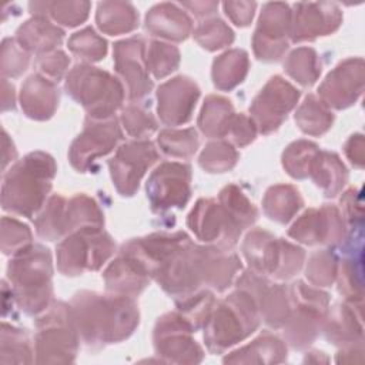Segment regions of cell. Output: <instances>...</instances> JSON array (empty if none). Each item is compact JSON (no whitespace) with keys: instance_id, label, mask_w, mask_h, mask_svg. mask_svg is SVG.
<instances>
[{"instance_id":"cell-50","label":"cell","mask_w":365,"mask_h":365,"mask_svg":"<svg viewBox=\"0 0 365 365\" xmlns=\"http://www.w3.org/2000/svg\"><path fill=\"white\" fill-rule=\"evenodd\" d=\"M305 275L309 282L318 287H328L334 282L335 277L338 275V262L334 252L329 250L318 251L311 255Z\"/></svg>"},{"instance_id":"cell-5","label":"cell","mask_w":365,"mask_h":365,"mask_svg":"<svg viewBox=\"0 0 365 365\" xmlns=\"http://www.w3.org/2000/svg\"><path fill=\"white\" fill-rule=\"evenodd\" d=\"M66 91L93 120L113 118L124 101L123 84L110 73L90 64H77L68 73Z\"/></svg>"},{"instance_id":"cell-13","label":"cell","mask_w":365,"mask_h":365,"mask_svg":"<svg viewBox=\"0 0 365 365\" xmlns=\"http://www.w3.org/2000/svg\"><path fill=\"white\" fill-rule=\"evenodd\" d=\"M158 160V153L151 141L140 140L123 144L108 161L113 184L123 197L137 191L143 175Z\"/></svg>"},{"instance_id":"cell-41","label":"cell","mask_w":365,"mask_h":365,"mask_svg":"<svg viewBox=\"0 0 365 365\" xmlns=\"http://www.w3.org/2000/svg\"><path fill=\"white\" fill-rule=\"evenodd\" d=\"M284 68L289 77L305 87L312 86L321 74L318 54L309 47H299L294 50L284 63Z\"/></svg>"},{"instance_id":"cell-29","label":"cell","mask_w":365,"mask_h":365,"mask_svg":"<svg viewBox=\"0 0 365 365\" xmlns=\"http://www.w3.org/2000/svg\"><path fill=\"white\" fill-rule=\"evenodd\" d=\"M96 21L103 33L118 36L130 33L138 26V13L127 1H103L97 7Z\"/></svg>"},{"instance_id":"cell-58","label":"cell","mask_w":365,"mask_h":365,"mask_svg":"<svg viewBox=\"0 0 365 365\" xmlns=\"http://www.w3.org/2000/svg\"><path fill=\"white\" fill-rule=\"evenodd\" d=\"M364 144H362V135L356 134L352 135L348 143L345 144V153L348 155V158L351 160L352 164H355L356 167H362V158H364V150H362Z\"/></svg>"},{"instance_id":"cell-11","label":"cell","mask_w":365,"mask_h":365,"mask_svg":"<svg viewBox=\"0 0 365 365\" xmlns=\"http://www.w3.org/2000/svg\"><path fill=\"white\" fill-rule=\"evenodd\" d=\"M191 168L181 163H164L147 181V197L154 212L184 208L191 194Z\"/></svg>"},{"instance_id":"cell-35","label":"cell","mask_w":365,"mask_h":365,"mask_svg":"<svg viewBox=\"0 0 365 365\" xmlns=\"http://www.w3.org/2000/svg\"><path fill=\"white\" fill-rule=\"evenodd\" d=\"M234 115V107L230 100L220 96H208L204 101L198 125L207 137H225Z\"/></svg>"},{"instance_id":"cell-40","label":"cell","mask_w":365,"mask_h":365,"mask_svg":"<svg viewBox=\"0 0 365 365\" xmlns=\"http://www.w3.org/2000/svg\"><path fill=\"white\" fill-rule=\"evenodd\" d=\"M1 364H30L33 349L26 329L16 328L6 322L1 324Z\"/></svg>"},{"instance_id":"cell-25","label":"cell","mask_w":365,"mask_h":365,"mask_svg":"<svg viewBox=\"0 0 365 365\" xmlns=\"http://www.w3.org/2000/svg\"><path fill=\"white\" fill-rule=\"evenodd\" d=\"M64 31L44 16H34L24 21L16 33L17 43L29 53L46 54L61 43Z\"/></svg>"},{"instance_id":"cell-20","label":"cell","mask_w":365,"mask_h":365,"mask_svg":"<svg viewBox=\"0 0 365 365\" xmlns=\"http://www.w3.org/2000/svg\"><path fill=\"white\" fill-rule=\"evenodd\" d=\"M364 83V67L362 60H345L335 67L324 80L318 88L321 100L331 107L338 110L346 108L362 93Z\"/></svg>"},{"instance_id":"cell-4","label":"cell","mask_w":365,"mask_h":365,"mask_svg":"<svg viewBox=\"0 0 365 365\" xmlns=\"http://www.w3.org/2000/svg\"><path fill=\"white\" fill-rule=\"evenodd\" d=\"M257 299L248 291L238 288L212 309L204 325L207 348L220 354L251 335L259 325Z\"/></svg>"},{"instance_id":"cell-42","label":"cell","mask_w":365,"mask_h":365,"mask_svg":"<svg viewBox=\"0 0 365 365\" xmlns=\"http://www.w3.org/2000/svg\"><path fill=\"white\" fill-rule=\"evenodd\" d=\"M318 153H319L318 145L311 141H307V140L294 141L287 147V150L282 154V165L291 177L298 180L308 178L312 163Z\"/></svg>"},{"instance_id":"cell-18","label":"cell","mask_w":365,"mask_h":365,"mask_svg":"<svg viewBox=\"0 0 365 365\" xmlns=\"http://www.w3.org/2000/svg\"><path fill=\"white\" fill-rule=\"evenodd\" d=\"M342 20L334 3H298L291 16L289 37L294 43L311 41L335 31Z\"/></svg>"},{"instance_id":"cell-37","label":"cell","mask_w":365,"mask_h":365,"mask_svg":"<svg viewBox=\"0 0 365 365\" xmlns=\"http://www.w3.org/2000/svg\"><path fill=\"white\" fill-rule=\"evenodd\" d=\"M29 7L34 16H50L54 21L67 27L81 24L90 11L88 1H34Z\"/></svg>"},{"instance_id":"cell-17","label":"cell","mask_w":365,"mask_h":365,"mask_svg":"<svg viewBox=\"0 0 365 365\" xmlns=\"http://www.w3.org/2000/svg\"><path fill=\"white\" fill-rule=\"evenodd\" d=\"M187 224L198 240L218 242V245L227 248L235 245L240 237L231 227L220 202L212 198L198 200L188 215Z\"/></svg>"},{"instance_id":"cell-12","label":"cell","mask_w":365,"mask_h":365,"mask_svg":"<svg viewBox=\"0 0 365 365\" xmlns=\"http://www.w3.org/2000/svg\"><path fill=\"white\" fill-rule=\"evenodd\" d=\"M121 137L123 133L115 117L108 120H93L87 117L83 133L70 147L68 160L77 171L86 173L93 168V163L97 158L108 154Z\"/></svg>"},{"instance_id":"cell-36","label":"cell","mask_w":365,"mask_h":365,"mask_svg":"<svg viewBox=\"0 0 365 365\" xmlns=\"http://www.w3.org/2000/svg\"><path fill=\"white\" fill-rule=\"evenodd\" d=\"M66 225L67 234L83 228H103L104 215L93 198L78 194L67 201Z\"/></svg>"},{"instance_id":"cell-44","label":"cell","mask_w":365,"mask_h":365,"mask_svg":"<svg viewBox=\"0 0 365 365\" xmlns=\"http://www.w3.org/2000/svg\"><path fill=\"white\" fill-rule=\"evenodd\" d=\"M157 143L163 153L170 157L188 158L198 148V135L194 128L187 130H163Z\"/></svg>"},{"instance_id":"cell-61","label":"cell","mask_w":365,"mask_h":365,"mask_svg":"<svg viewBox=\"0 0 365 365\" xmlns=\"http://www.w3.org/2000/svg\"><path fill=\"white\" fill-rule=\"evenodd\" d=\"M17 157V151L14 148L13 141L9 138L6 130H3V170L7 167L10 161Z\"/></svg>"},{"instance_id":"cell-49","label":"cell","mask_w":365,"mask_h":365,"mask_svg":"<svg viewBox=\"0 0 365 365\" xmlns=\"http://www.w3.org/2000/svg\"><path fill=\"white\" fill-rule=\"evenodd\" d=\"M31 240L33 234L26 224L11 217L1 218V251L4 255H16L31 245Z\"/></svg>"},{"instance_id":"cell-16","label":"cell","mask_w":365,"mask_h":365,"mask_svg":"<svg viewBox=\"0 0 365 365\" xmlns=\"http://www.w3.org/2000/svg\"><path fill=\"white\" fill-rule=\"evenodd\" d=\"M115 71L127 84L128 97L140 100L145 97L151 88L153 81L148 77L145 63V44L140 37H131L114 44Z\"/></svg>"},{"instance_id":"cell-14","label":"cell","mask_w":365,"mask_h":365,"mask_svg":"<svg viewBox=\"0 0 365 365\" xmlns=\"http://www.w3.org/2000/svg\"><path fill=\"white\" fill-rule=\"evenodd\" d=\"M291 16L289 7L284 3H267L264 6L252 37V47L258 60L277 61L285 53Z\"/></svg>"},{"instance_id":"cell-43","label":"cell","mask_w":365,"mask_h":365,"mask_svg":"<svg viewBox=\"0 0 365 365\" xmlns=\"http://www.w3.org/2000/svg\"><path fill=\"white\" fill-rule=\"evenodd\" d=\"M175 304L178 312L192 325L194 329H198L205 325L208 317L211 315L215 298L210 291H194L188 295L177 298Z\"/></svg>"},{"instance_id":"cell-15","label":"cell","mask_w":365,"mask_h":365,"mask_svg":"<svg viewBox=\"0 0 365 365\" xmlns=\"http://www.w3.org/2000/svg\"><path fill=\"white\" fill-rule=\"evenodd\" d=\"M288 235L302 244H336L345 237L342 214L332 205L305 211L289 228Z\"/></svg>"},{"instance_id":"cell-6","label":"cell","mask_w":365,"mask_h":365,"mask_svg":"<svg viewBox=\"0 0 365 365\" xmlns=\"http://www.w3.org/2000/svg\"><path fill=\"white\" fill-rule=\"evenodd\" d=\"M36 362H73L77 355L80 335L73 322L70 304L53 302L36 319Z\"/></svg>"},{"instance_id":"cell-33","label":"cell","mask_w":365,"mask_h":365,"mask_svg":"<svg viewBox=\"0 0 365 365\" xmlns=\"http://www.w3.org/2000/svg\"><path fill=\"white\" fill-rule=\"evenodd\" d=\"M248 54L244 50H230L214 60L212 81L218 90L230 91L244 81L248 73Z\"/></svg>"},{"instance_id":"cell-55","label":"cell","mask_w":365,"mask_h":365,"mask_svg":"<svg viewBox=\"0 0 365 365\" xmlns=\"http://www.w3.org/2000/svg\"><path fill=\"white\" fill-rule=\"evenodd\" d=\"M70 64V58L61 50H54L38 56L37 67L41 76L51 81H58Z\"/></svg>"},{"instance_id":"cell-2","label":"cell","mask_w":365,"mask_h":365,"mask_svg":"<svg viewBox=\"0 0 365 365\" xmlns=\"http://www.w3.org/2000/svg\"><path fill=\"white\" fill-rule=\"evenodd\" d=\"M56 171L54 158L43 151L30 153L17 161L3 178V210L31 218L43 207Z\"/></svg>"},{"instance_id":"cell-27","label":"cell","mask_w":365,"mask_h":365,"mask_svg":"<svg viewBox=\"0 0 365 365\" xmlns=\"http://www.w3.org/2000/svg\"><path fill=\"white\" fill-rule=\"evenodd\" d=\"M287 359L285 344L272 334H262L251 344L231 352L224 362L231 364H275Z\"/></svg>"},{"instance_id":"cell-53","label":"cell","mask_w":365,"mask_h":365,"mask_svg":"<svg viewBox=\"0 0 365 365\" xmlns=\"http://www.w3.org/2000/svg\"><path fill=\"white\" fill-rule=\"evenodd\" d=\"M121 121L125 131L135 138L147 137L157 128V121L151 115V113L135 106L124 108L121 114Z\"/></svg>"},{"instance_id":"cell-8","label":"cell","mask_w":365,"mask_h":365,"mask_svg":"<svg viewBox=\"0 0 365 365\" xmlns=\"http://www.w3.org/2000/svg\"><path fill=\"white\" fill-rule=\"evenodd\" d=\"M115 244L103 228L71 232L57 247V268L67 277L97 271L113 255Z\"/></svg>"},{"instance_id":"cell-59","label":"cell","mask_w":365,"mask_h":365,"mask_svg":"<svg viewBox=\"0 0 365 365\" xmlns=\"http://www.w3.org/2000/svg\"><path fill=\"white\" fill-rule=\"evenodd\" d=\"M182 6L192 10V13L195 16L202 17V16H208V14L215 13V9L218 7V3H215V1H194V3H184Z\"/></svg>"},{"instance_id":"cell-47","label":"cell","mask_w":365,"mask_h":365,"mask_svg":"<svg viewBox=\"0 0 365 365\" xmlns=\"http://www.w3.org/2000/svg\"><path fill=\"white\" fill-rule=\"evenodd\" d=\"M68 48L86 61H100L107 54V41L91 27H86L68 38Z\"/></svg>"},{"instance_id":"cell-24","label":"cell","mask_w":365,"mask_h":365,"mask_svg":"<svg viewBox=\"0 0 365 365\" xmlns=\"http://www.w3.org/2000/svg\"><path fill=\"white\" fill-rule=\"evenodd\" d=\"M145 30L171 41L185 40L191 30L192 21L188 14L174 3H161L150 9L145 16Z\"/></svg>"},{"instance_id":"cell-45","label":"cell","mask_w":365,"mask_h":365,"mask_svg":"<svg viewBox=\"0 0 365 365\" xmlns=\"http://www.w3.org/2000/svg\"><path fill=\"white\" fill-rule=\"evenodd\" d=\"M145 63L148 71H151L155 78H163L177 70L180 64V51L173 44L151 41L145 56Z\"/></svg>"},{"instance_id":"cell-39","label":"cell","mask_w":365,"mask_h":365,"mask_svg":"<svg viewBox=\"0 0 365 365\" xmlns=\"http://www.w3.org/2000/svg\"><path fill=\"white\" fill-rule=\"evenodd\" d=\"M67 200L61 195H51L44 205V210L34 221L38 237L48 241H56L67 234L66 225Z\"/></svg>"},{"instance_id":"cell-34","label":"cell","mask_w":365,"mask_h":365,"mask_svg":"<svg viewBox=\"0 0 365 365\" xmlns=\"http://www.w3.org/2000/svg\"><path fill=\"white\" fill-rule=\"evenodd\" d=\"M262 207L269 220L285 224L302 207V198L295 187L278 184L267 190Z\"/></svg>"},{"instance_id":"cell-54","label":"cell","mask_w":365,"mask_h":365,"mask_svg":"<svg viewBox=\"0 0 365 365\" xmlns=\"http://www.w3.org/2000/svg\"><path fill=\"white\" fill-rule=\"evenodd\" d=\"M339 292L344 294L351 302L354 299H362V282H361V268L354 264V258L342 261L339 271Z\"/></svg>"},{"instance_id":"cell-23","label":"cell","mask_w":365,"mask_h":365,"mask_svg":"<svg viewBox=\"0 0 365 365\" xmlns=\"http://www.w3.org/2000/svg\"><path fill=\"white\" fill-rule=\"evenodd\" d=\"M106 289L110 294L137 297L150 281V274L135 258L120 254L104 271Z\"/></svg>"},{"instance_id":"cell-28","label":"cell","mask_w":365,"mask_h":365,"mask_svg":"<svg viewBox=\"0 0 365 365\" xmlns=\"http://www.w3.org/2000/svg\"><path fill=\"white\" fill-rule=\"evenodd\" d=\"M259 317L272 328H282L289 311L291 299L289 289L285 285L269 284L268 281L257 294Z\"/></svg>"},{"instance_id":"cell-48","label":"cell","mask_w":365,"mask_h":365,"mask_svg":"<svg viewBox=\"0 0 365 365\" xmlns=\"http://www.w3.org/2000/svg\"><path fill=\"white\" fill-rule=\"evenodd\" d=\"M194 38L202 48L215 51L230 46L234 41V33L221 19H211L194 30Z\"/></svg>"},{"instance_id":"cell-38","label":"cell","mask_w":365,"mask_h":365,"mask_svg":"<svg viewBox=\"0 0 365 365\" xmlns=\"http://www.w3.org/2000/svg\"><path fill=\"white\" fill-rule=\"evenodd\" d=\"M295 121L302 133L309 135H321L332 125L334 115L328 106L309 94L295 113Z\"/></svg>"},{"instance_id":"cell-26","label":"cell","mask_w":365,"mask_h":365,"mask_svg":"<svg viewBox=\"0 0 365 365\" xmlns=\"http://www.w3.org/2000/svg\"><path fill=\"white\" fill-rule=\"evenodd\" d=\"M281 238L274 237L264 230H252L247 234L242 252L250 268L261 275H272L279 255Z\"/></svg>"},{"instance_id":"cell-56","label":"cell","mask_w":365,"mask_h":365,"mask_svg":"<svg viewBox=\"0 0 365 365\" xmlns=\"http://www.w3.org/2000/svg\"><path fill=\"white\" fill-rule=\"evenodd\" d=\"M255 134H257V125L254 120L244 114H235L231 120V124L228 127L225 137H230V140L235 145L245 147L255 140Z\"/></svg>"},{"instance_id":"cell-32","label":"cell","mask_w":365,"mask_h":365,"mask_svg":"<svg viewBox=\"0 0 365 365\" xmlns=\"http://www.w3.org/2000/svg\"><path fill=\"white\" fill-rule=\"evenodd\" d=\"M218 202L222 207L231 227L240 235L242 230L251 227L258 217V211L254 204L235 184H230L220 191Z\"/></svg>"},{"instance_id":"cell-30","label":"cell","mask_w":365,"mask_h":365,"mask_svg":"<svg viewBox=\"0 0 365 365\" xmlns=\"http://www.w3.org/2000/svg\"><path fill=\"white\" fill-rule=\"evenodd\" d=\"M309 178L314 180L327 197H334L345 185L348 173L336 154L319 151L312 163Z\"/></svg>"},{"instance_id":"cell-57","label":"cell","mask_w":365,"mask_h":365,"mask_svg":"<svg viewBox=\"0 0 365 365\" xmlns=\"http://www.w3.org/2000/svg\"><path fill=\"white\" fill-rule=\"evenodd\" d=\"M257 4L254 1H225L224 10L225 14L232 20L234 24L240 27H247L255 11Z\"/></svg>"},{"instance_id":"cell-19","label":"cell","mask_w":365,"mask_h":365,"mask_svg":"<svg viewBox=\"0 0 365 365\" xmlns=\"http://www.w3.org/2000/svg\"><path fill=\"white\" fill-rule=\"evenodd\" d=\"M198 97L200 88L188 77L178 76L161 84L157 90L160 120L167 125L190 121Z\"/></svg>"},{"instance_id":"cell-31","label":"cell","mask_w":365,"mask_h":365,"mask_svg":"<svg viewBox=\"0 0 365 365\" xmlns=\"http://www.w3.org/2000/svg\"><path fill=\"white\" fill-rule=\"evenodd\" d=\"M325 335L328 341L335 345L354 344L356 338H362L361 315H355L354 302L339 304L331 312V317L325 319L324 324Z\"/></svg>"},{"instance_id":"cell-3","label":"cell","mask_w":365,"mask_h":365,"mask_svg":"<svg viewBox=\"0 0 365 365\" xmlns=\"http://www.w3.org/2000/svg\"><path fill=\"white\" fill-rule=\"evenodd\" d=\"M53 264L50 250L31 244L11 257L7 265L13 299L27 315H37L50 307L53 297Z\"/></svg>"},{"instance_id":"cell-60","label":"cell","mask_w":365,"mask_h":365,"mask_svg":"<svg viewBox=\"0 0 365 365\" xmlns=\"http://www.w3.org/2000/svg\"><path fill=\"white\" fill-rule=\"evenodd\" d=\"M1 108L3 111L14 108V87L7 81V78H1Z\"/></svg>"},{"instance_id":"cell-1","label":"cell","mask_w":365,"mask_h":365,"mask_svg":"<svg viewBox=\"0 0 365 365\" xmlns=\"http://www.w3.org/2000/svg\"><path fill=\"white\" fill-rule=\"evenodd\" d=\"M70 309L80 338L93 348L127 339L140 321L134 298L125 295L81 291L70 301Z\"/></svg>"},{"instance_id":"cell-52","label":"cell","mask_w":365,"mask_h":365,"mask_svg":"<svg viewBox=\"0 0 365 365\" xmlns=\"http://www.w3.org/2000/svg\"><path fill=\"white\" fill-rule=\"evenodd\" d=\"M304 258H305V252L302 248L285 240H281L279 255H278L277 267L272 277H275L277 279L292 278L301 269L304 264Z\"/></svg>"},{"instance_id":"cell-22","label":"cell","mask_w":365,"mask_h":365,"mask_svg":"<svg viewBox=\"0 0 365 365\" xmlns=\"http://www.w3.org/2000/svg\"><path fill=\"white\" fill-rule=\"evenodd\" d=\"M20 106L29 118L37 121L48 120L58 106L56 83L41 74H31L21 84Z\"/></svg>"},{"instance_id":"cell-7","label":"cell","mask_w":365,"mask_h":365,"mask_svg":"<svg viewBox=\"0 0 365 365\" xmlns=\"http://www.w3.org/2000/svg\"><path fill=\"white\" fill-rule=\"evenodd\" d=\"M291 311L282 325L287 341L295 349H304L314 342L324 328L328 315V294L297 281L288 287Z\"/></svg>"},{"instance_id":"cell-51","label":"cell","mask_w":365,"mask_h":365,"mask_svg":"<svg viewBox=\"0 0 365 365\" xmlns=\"http://www.w3.org/2000/svg\"><path fill=\"white\" fill-rule=\"evenodd\" d=\"M30 63V53L26 51L16 38H4L1 43V58L0 68L3 78L21 76Z\"/></svg>"},{"instance_id":"cell-10","label":"cell","mask_w":365,"mask_h":365,"mask_svg":"<svg viewBox=\"0 0 365 365\" xmlns=\"http://www.w3.org/2000/svg\"><path fill=\"white\" fill-rule=\"evenodd\" d=\"M299 91L281 76L268 80L250 106L251 118L262 134L279 128L288 113L297 106Z\"/></svg>"},{"instance_id":"cell-46","label":"cell","mask_w":365,"mask_h":365,"mask_svg":"<svg viewBox=\"0 0 365 365\" xmlns=\"http://www.w3.org/2000/svg\"><path fill=\"white\" fill-rule=\"evenodd\" d=\"M238 161L237 150L227 141H212L200 155V165L208 173L230 171Z\"/></svg>"},{"instance_id":"cell-21","label":"cell","mask_w":365,"mask_h":365,"mask_svg":"<svg viewBox=\"0 0 365 365\" xmlns=\"http://www.w3.org/2000/svg\"><path fill=\"white\" fill-rule=\"evenodd\" d=\"M195 261L201 284L222 292L225 291L241 269V261L235 252L227 247L195 245Z\"/></svg>"},{"instance_id":"cell-9","label":"cell","mask_w":365,"mask_h":365,"mask_svg":"<svg viewBox=\"0 0 365 365\" xmlns=\"http://www.w3.org/2000/svg\"><path fill=\"white\" fill-rule=\"evenodd\" d=\"M195 329L178 312H170L158 318L154 328V348L157 355L167 362L197 364L201 362L204 352L191 338Z\"/></svg>"}]
</instances>
